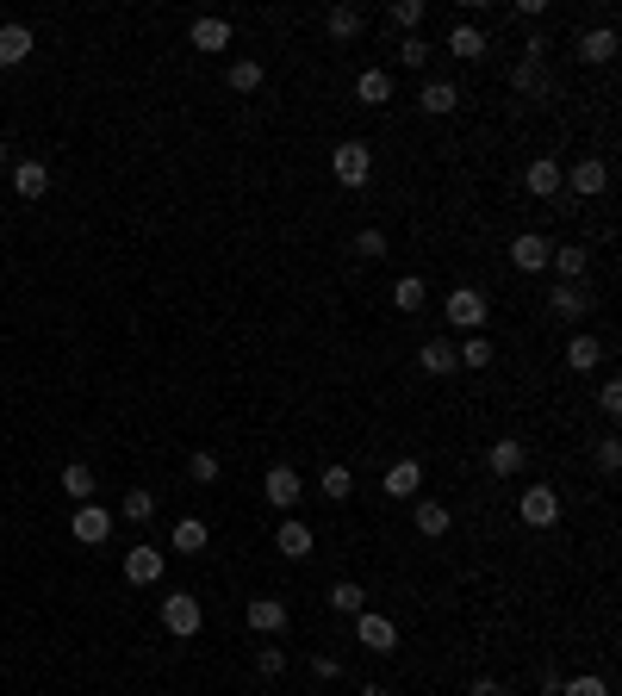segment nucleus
Here are the masks:
<instances>
[{"instance_id": "26", "label": "nucleus", "mask_w": 622, "mask_h": 696, "mask_svg": "<svg viewBox=\"0 0 622 696\" xmlns=\"http://www.w3.org/2000/svg\"><path fill=\"white\" fill-rule=\"evenodd\" d=\"M448 56L479 63V56H486V32H479V25H455V32H448Z\"/></svg>"}, {"instance_id": "50", "label": "nucleus", "mask_w": 622, "mask_h": 696, "mask_svg": "<svg viewBox=\"0 0 622 696\" xmlns=\"http://www.w3.org/2000/svg\"><path fill=\"white\" fill-rule=\"evenodd\" d=\"M361 696H392V690L386 684H361Z\"/></svg>"}, {"instance_id": "12", "label": "nucleus", "mask_w": 622, "mask_h": 696, "mask_svg": "<svg viewBox=\"0 0 622 696\" xmlns=\"http://www.w3.org/2000/svg\"><path fill=\"white\" fill-rule=\"evenodd\" d=\"M69 529H75V541H88V547H100V541L112 535V510H100V504H75V516H69Z\"/></svg>"}, {"instance_id": "1", "label": "nucleus", "mask_w": 622, "mask_h": 696, "mask_svg": "<svg viewBox=\"0 0 622 696\" xmlns=\"http://www.w3.org/2000/svg\"><path fill=\"white\" fill-rule=\"evenodd\" d=\"M442 311H448V324H455V330H486V317H492V299L486 293H479V286H455V293H448L442 299Z\"/></svg>"}, {"instance_id": "23", "label": "nucleus", "mask_w": 622, "mask_h": 696, "mask_svg": "<svg viewBox=\"0 0 622 696\" xmlns=\"http://www.w3.org/2000/svg\"><path fill=\"white\" fill-rule=\"evenodd\" d=\"M324 32H330L336 44H355V38L367 32V13H361V7H330V13H324Z\"/></svg>"}, {"instance_id": "42", "label": "nucleus", "mask_w": 622, "mask_h": 696, "mask_svg": "<svg viewBox=\"0 0 622 696\" xmlns=\"http://www.w3.org/2000/svg\"><path fill=\"white\" fill-rule=\"evenodd\" d=\"M567 696H610V678L585 672V678H567Z\"/></svg>"}, {"instance_id": "17", "label": "nucleus", "mask_w": 622, "mask_h": 696, "mask_svg": "<svg viewBox=\"0 0 622 696\" xmlns=\"http://www.w3.org/2000/svg\"><path fill=\"white\" fill-rule=\"evenodd\" d=\"M417 106L430 112V119H442V112H455V106H461V87H455V81H442V75H430V81H423V94H417Z\"/></svg>"}, {"instance_id": "19", "label": "nucleus", "mask_w": 622, "mask_h": 696, "mask_svg": "<svg viewBox=\"0 0 622 696\" xmlns=\"http://www.w3.org/2000/svg\"><path fill=\"white\" fill-rule=\"evenodd\" d=\"M187 44H193V50H231V19H218V13H206V19H193V32H187Z\"/></svg>"}, {"instance_id": "6", "label": "nucleus", "mask_w": 622, "mask_h": 696, "mask_svg": "<svg viewBox=\"0 0 622 696\" xmlns=\"http://www.w3.org/2000/svg\"><path fill=\"white\" fill-rule=\"evenodd\" d=\"M355 641L367 653H392V647H399V622L380 616V609H361V616H355Z\"/></svg>"}, {"instance_id": "24", "label": "nucleus", "mask_w": 622, "mask_h": 696, "mask_svg": "<svg viewBox=\"0 0 622 696\" xmlns=\"http://www.w3.org/2000/svg\"><path fill=\"white\" fill-rule=\"evenodd\" d=\"M523 187H529L535 199H560V162H548V156H535V162L523 168Z\"/></svg>"}, {"instance_id": "48", "label": "nucleus", "mask_w": 622, "mask_h": 696, "mask_svg": "<svg viewBox=\"0 0 622 696\" xmlns=\"http://www.w3.org/2000/svg\"><path fill=\"white\" fill-rule=\"evenodd\" d=\"M467 696H504V684H498V678H473V690H467Z\"/></svg>"}, {"instance_id": "4", "label": "nucleus", "mask_w": 622, "mask_h": 696, "mask_svg": "<svg viewBox=\"0 0 622 696\" xmlns=\"http://www.w3.org/2000/svg\"><path fill=\"white\" fill-rule=\"evenodd\" d=\"M560 187H573L579 199H598V193L610 187V162H598V156H579L573 168H560Z\"/></svg>"}, {"instance_id": "20", "label": "nucleus", "mask_w": 622, "mask_h": 696, "mask_svg": "<svg viewBox=\"0 0 622 696\" xmlns=\"http://www.w3.org/2000/svg\"><path fill=\"white\" fill-rule=\"evenodd\" d=\"M411 522H417V535H430V541H442L448 529H455V516H448V504H436V498H417Z\"/></svg>"}, {"instance_id": "34", "label": "nucleus", "mask_w": 622, "mask_h": 696, "mask_svg": "<svg viewBox=\"0 0 622 696\" xmlns=\"http://www.w3.org/2000/svg\"><path fill=\"white\" fill-rule=\"evenodd\" d=\"M218 473H224V467H218L212 448H193V454H187V479H193V485H218Z\"/></svg>"}, {"instance_id": "47", "label": "nucleus", "mask_w": 622, "mask_h": 696, "mask_svg": "<svg viewBox=\"0 0 622 696\" xmlns=\"http://www.w3.org/2000/svg\"><path fill=\"white\" fill-rule=\"evenodd\" d=\"M542 13H548V0H517V19H535V25H542Z\"/></svg>"}, {"instance_id": "38", "label": "nucleus", "mask_w": 622, "mask_h": 696, "mask_svg": "<svg viewBox=\"0 0 622 696\" xmlns=\"http://www.w3.org/2000/svg\"><path fill=\"white\" fill-rule=\"evenodd\" d=\"M119 516H125V522H150V516H156V491H125Z\"/></svg>"}, {"instance_id": "18", "label": "nucleus", "mask_w": 622, "mask_h": 696, "mask_svg": "<svg viewBox=\"0 0 622 696\" xmlns=\"http://www.w3.org/2000/svg\"><path fill=\"white\" fill-rule=\"evenodd\" d=\"M604 355H610V342H604V336H585V330H579V336L567 342V367H573V373L604 367Z\"/></svg>"}, {"instance_id": "29", "label": "nucleus", "mask_w": 622, "mask_h": 696, "mask_svg": "<svg viewBox=\"0 0 622 696\" xmlns=\"http://www.w3.org/2000/svg\"><path fill=\"white\" fill-rule=\"evenodd\" d=\"M417 367L436 373V380H442V373H455V367H461V361H455V342H423V348H417Z\"/></svg>"}, {"instance_id": "10", "label": "nucleus", "mask_w": 622, "mask_h": 696, "mask_svg": "<svg viewBox=\"0 0 622 696\" xmlns=\"http://www.w3.org/2000/svg\"><path fill=\"white\" fill-rule=\"evenodd\" d=\"M287 622H293L287 597H249V628L256 634H287Z\"/></svg>"}, {"instance_id": "9", "label": "nucleus", "mask_w": 622, "mask_h": 696, "mask_svg": "<svg viewBox=\"0 0 622 696\" xmlns=\"http://www.w3.org/2000/svg\"><path fill=\"white\" fill-rule=\"evenodd\" d=\"M32 50H38V32H32V25H19V19L0 25V69H19Z\"/></svg>"}, {"instance_id": "31", "label": "nucleus", "mask_w": 622, "mask_h": 696, "mask_svg": "<svg viewBox=\"0 0 622 696\" xmlns=\"http://www.w3.org/2000/svg\"><path fill=\"white\" fill-rule=\"evenodd\" d=\"M417 485H423V467H417V460L386 467V491H392V498H417Z\"/></svg>"}, {"instance_id": "13", "label": "nucleus", "mask_w": 622, "mask_h": 696, "mask_svg": "<svg viewBox=\"0 0 622 696\" xmlns=\"http://www.w3.org/2000/svg\"><path fill=\"white\" fill-rule=\"evenodd\" d=\"M162 547H144V541H137V547H125V578H131V585H156V578H162Z\"/></svg>"}, {"instance_id": "5", "label": "nucleus", "mask_w": 622, "mask_h": 696, "mask_svg": "<svg viewBox=\"0 0 622 696\" xmlns=\"http://www.w3.org/2000/svg\"><path fill=\"white\" fill-rule=\"evenodd\" d=\"M517 516L529 522V529H554V522H560V491L554 485H529L517 498Z\"/></svg>"}, {"instance_id": "46", "label": "nucleus", "mask_w": 622, "mask_h": 696, "mask_svg": "<svg viewBox=\"0 0 622 696\" xmlns=\"http://www.w3.org/2000/svg\"><path fill=\"white\" fill-rule=\"evenodd\" d=\"M311 678H343V659H330V653H318V659H311Z\"/></svg>"}, {"instance_id": "51", "label": "nucleus", "mask_w": 622, "mask_h": 696, "mask_svg": "<svg viewBox=\"0 0 622 696\" xmlns=\"http://www.w3.org/2000/svg\"><path fill=\"white\" fill-rule=\"evenodd\" d=\"M0 168H7V143H0Z\"/></svg>"}, {"instance_id": "8", "label": "nucleus", "mask_w": 622, "mask_h": 696, "mask_svg": "<svg viewBox=\"0 0 622 696\" xmlns=\"http://www.w3.org/2000/svg\"><path fill=\"white\" fill-rule=\"evenodd\" d=\"M548 255H554V243L542 237V230H523V237H511V268H517V274H542Z\"/></svg>"}, {"instance_id": "3", "label": "nucleus", "mask_w": 622, "mask_h": 696, "mask_svg": "<svg viewBox=\"0 0 622 696\" xmlns=\"http://www.w3.org/2000/svg\"><path fill=\"white\" fill-rule=\"evenodd\" d=\"M330 168H336V187H367V174H374V150H367L361 137H349V143H336Z\"/></svg>"}, {"instance_id": "7", "label": "nucleus", "mask_w": 622, "mask_h": 696, "mask_svg": "<svg viewBox=\"0 0 622 696\" xmlns=\"http://www.w3.org/2000/svg\"><path fill=\"white\" fill-rule=\"evenodd\" d=\"M262 498H268L280 516H293V504L305 498V479H299L293 467H268V479H262Z\"/></svg>"}, {"instance_id": "28", "label": "nucleus", "mask_w": 622, "mask_h": 696, "mask_svg": "<svg viewBox=\"0 0 622 696\" xmlns=\"http://www.w3.org/2000/svg\"><path fill=\"white\" fill-rule=\"evenodd\" d=\"M579 56H585V63H610V56H616V25H598V32H579Z\"/></svg>"}, {"instance_id": "15", "label": "nucleus", "mask_w": 622, "mask_h": 696, "mask_svg": "<svg viewBox=\"0 0 622 696\" xmlns=\"http://www.w3.org/2000/svg\"><path fill=\"white\" fill-rule=\"evenodd\" d=\"M274 547H280V554H287V560H305L311 547H318V535H311L299 516H280V529H274Z\"/></svg>"}, {"instance_id": "44", "label": "nucleus", "mask_w": 622, "mask_h": 696, "mask_svg": "<svg viewBox=\"0 0 622 696\" xmlns=\"http://www.w3.org/2000/svg\"><path fill=\"white\" fill-rule=\"evenodd\" d=\"M598 411L604 417H622V380H604L598 386Z\"/></svg>"}, {"instance_id": "43", "label": "nucleus", "mask_w": 622, "mask_h": 696, "mask_svg": "<svg viewBox=\"0 0 622 696\" xmlns=\"http://www.w3.org/2000/svg\"><path fill=\"white\" fill-rule=\"evenodd\" d=\"M399 63H405V69H430V44H423V38H405V44H399Z\"/></svg>"}, {"instance_id": "36", "label": "nucleus", "mask_w": 622, "mask_h": 696, "mask_svg": "<svg viewBox=\"0 0 622 696\" xmlns=\"http://www.w3.org/2000/svg\"><path fill=\"white\" fill-rule=\"evenodd\" d=\"M386 19L399 25L405 38H417V25H423V0H392V7H386Z\"/></svg>"}, {"instance_id": "33", "label": "nucleus", "mask_w": 622, "mask_h": 696, "mask_svg": "<svg viewBox=\"0 0 622 696\" xmlns=\"http://www.w3.org/2000/svg\"><path fill=\"white\" fill-rule=\"evenodd\" d=\"M455 361H461V367H492V342H486V330H473L467 342H455Z\"/></svg>"}, {"instance_id": "45", "label": "nucleus", "mask_w": 622, "mask_h": 696, "mask_svg": "<svg viewBox=\"0 0 622 696\" xmlns=\"http://www.w3.org/2000/svg\"><path fill=\"white\" fill-rule=\"evenodd\" d=\"M256 672H262V678H280V672H287V653H280V647H262V653H256Z\"/></svg>"}, {"instance_id": "40", "label": "nucleus", "mask_w": 622, "mask_h": 696, "mask_svg": "<svg viewBox=\"0 0 622 696\" xmlns=\"http://www.w3.org/2000/svg\"><path fill=\"white\" fill-rule=\"evenodd\" d=\"M511 81L523 87V94H548V75H542V63H529V56H523V63L511 69Z\"/></svg>"}, {"instance_id": "21", "label": "nucleus", "mask_w": 622, "mask_h": 696, "mask_svg": "<svg viewBox=\"0 0 622 696\" xmlns=\"http://www.w3.org/2000/svg\"><path fill=\"white\" fill-rule=\"evenodd\" d=\"M548 311H554V317H567V324H585V311H591L585 286H567V280H560L554 293H548Z\"/></svg>"}, {"instance_id": "11", "label": "nucleus", "mask_w": 622, "mask_h": 696, "mask_svg": "<svg viewBox=\"0 0 622 696\" xmlns=\"http://www.w3.org/2000/svg\"><path fill=\"white\" fill-rule=\"evenodd\" d=\"M548 268L567 280V286H579L585 274H591V249L585 243H554V255H548Z\"/></svg>"}, {"instance_id": "41", "label": "nucleus", "mask_w": 622, "mask_h": 696, "mask_svg": "<svg viewBox=\"0 0 622 696\" xmlns=\"http://www.w3.org/2000/svg\"><path fill=\"white\" fill-rule=\"evenodd\" d=\"M598 473H622V442H616V435H604V442H598Z\"/></svg>"}, {"instance_id": "27", "label": "nucleus", "mask_w": 622, "mask_h": 696, "mask_svg": "<svg viewBox=\"0 0 622 696\" xmlns=\"http://www.w3.org/2000/svg\"><path fill=\"white\" fill-rule=\"evenodd\" d=\"M330 609H336V616H361V609H367V591L355 585V578H336V585H330Z\"/></svg>"}, {"instance_id": "37", "label": "nucleus", "mask_w": 622, "mask_h": 696, "mask_svg": "<svg viewBox=\"0 0 622 696\" xmlns=\"http://www.w3.org/2000/svg\"><path fill=\"white\" fill-rule=\"evenodd\" d=\"M318 491H324V498H330V504H343V498H349V491H355V473H349V467H324V479H318Z\"/></svg>"}, {"instance_id": "39", "label": "nucleus", "mask_w": 622, "mask_h": 696, "mask_svg": "<svg viewBox=\"0 0 622 696\" xmlns=\"http://www.w3.org/2000/svg\"><path fill=\"white\" fill-rule=\"evenodd\" d=\"M355 255H361V261H380V255H386V230H380V224L355 230Z\"/></svg>"}, {"instance_id": "32", "label": "nucleus", "mask_w": 622, "mask_h": 696, "mask_svg": "<svg viewBox=\"0 0 622 696\" xmlns=\"http://www.w3.org/2000/svg\"><path fill=\"white\" fill-rule=\"evenodd\" d=\"M262 75H268V69L256 63V56H237V63H231V69H224V81H231V87H237V94H256V87H262Z\"/></svg>"}, {"instance_id": "49", "label": "nucleus", "mask_w": 622, "mask_h": 696, "mask_svg": "<svg viewBox=\"0 0 622 696\" xmlns=\"http://www.w3.org/2000/svg\"><path fill=\"white\" fill-rule=\"evenodd\" d=\"M542 696H567V678H560V672H548V678H542Z\"/></svg>"}, {"instance_id": "25", "label": "nucleus", "mask_w": 622, "mask_h": 696, "mask_svg": "<svg viewBox=\"0 0 622 696\" xmlns=\"http://www.w3.org/2000/svg\"><path fill=\"white\" fill-rule=\"evenodd\" d=\"M355 100H361V106H386V100H392V75H386V69H361V75H355Z\"/></svg>"}, {"instance_id": "35", "label": "nucleus", "mask_w": 622, "mask_h": 696, "mask_svg": "<svg viewBox=\"0 0 622 696\" xmlns=\"http://www.w3.org/2000/svg\"><path fill=\"white\" fill-rule=\"evenodd\" d=\"M63 491H69L75 504H94V467H81V460H75V467H63Z\"/></svg>"}, {"instance_id": "14", "label": "nucleus", "mask_w": 622, "mask_h": 696, "mask_svg": "<svg viewBox=\"0 0 622 696\" xmlns=\"http://www.w3.org/2000/svg\"><path fill=\"white\" fill-rule=\"evenodd\" d=\"M486 467H492L498 479H517V473L529 467V448L517 442V435H504V442H492V448H486Z\"/></svg>"}, {"instance_id": "2", "label": "nucleus", "mask_w": 622, "mask_h": 696, "mask_svg": "<svg viewBox=\"0 0 622 696\" xmlns=\"http://www.w3.org/2000/svg\"><path fill=\"white\" fill-rule=\"evenodd\" d=\"M162 628L175 634V641H193V634L206 628V609H200V597H187V591H168V597H162Z\"/></svg>"}, {"instance_id": "22", "label": "nucleus", "mask_w": 622, "mask_h": 696, "mask_svg": "<svg viewBox=\"0 0 622 696\" xmlns=\"http://www.w3.org/2000/svg\"><path fill=\"white\" fill-rule=\"evenodd\" d=\"M206 541H212V529L200 516H181L175 529H168V547H175V554H206Z\"/></svg>"}, {"instance_id": "30", "label": "nucleus", "mask_w": 622, "mask_h": 696, "mask_svg": "<svg viewBox=\"0 0 622 696\" xmlns=\"http://www.w3.org/2000/svg\"><path fill=\"white\" fill-rule=\"evenodd\" d=\"M392 305H399V311L411 317V311H423V305H430V286H423L417 274H399V286H392Z\"/></svg>"}, {"instance_id": "16", "label": "nucleus", "mask_w": 622, "mask_h": 696, "mask_svg": "<svg viewBox=\"0 0 622 696\" xmlns=\"http://www.w3.org/2000/svg\"><path fill=\"white\" fill-rule=\"evenodd\" d=\"M13 193H19V199H44V193H50V168H44L38 156L13 162Z\"/></svg>"}]
</instances>
